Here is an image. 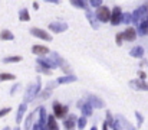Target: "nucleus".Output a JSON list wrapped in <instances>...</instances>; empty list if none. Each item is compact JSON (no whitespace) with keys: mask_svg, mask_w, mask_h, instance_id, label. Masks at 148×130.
<instances>
[{"mask_svg":"<svg viewBox=\"0 0 148 130\" xmlns=\"http://www.w3.org/2000/svg\"><path fill=\"white\" fill-rule=\"evenodd\" d=\"M130 87L135 91H148V83L147 81H141V80H131Z\"/></svg>","mask_w":148,"mask_h":130,"instance_id":"obj_15","label":"nucleus"},{"mask_svg":"<svg viewBox=\"0 0 148 130\" xmlns=\"http://www.w3.org/2000/svg\"><path fill=\"white\" fill-rule=\"evenodd\" d=\"M53 87V83H49L48 86H46V88H43V91H40V94L38 95V97H40L42 100H46V98H49L50 97V94H52V88Z\"/></svg>","mask_w":148,"mask_h":130,"instance_id":"obj_26","label":"nucleus"},{"mask_svg":"<svg viewBox=\"0 0 148 130\" xmlns=\"http://www.w3.org/2000/svg\"><path fill=\"white\" fill-rule=\"evenodd\" d=\"M38 116H39V119H38V126L40 127L42 130H46V123H48V114H46V108L45 107H38Z\"/></svg>","mask_w":148,"mask_h":130,"instance_id":"obj_10","label":"nucleus"},{"mask_svg":"<svg viewBox=\"0 0 148 130\" xmlns=\"http://www.w3.org/2000/svg\"><path fill=\"white\" fill-rule=\"evenodd\" d=\"M102 130H109V127L106 126V123H105V122L102 123Z\"/></svg>","mask_w":148,"mask_h":130,"instance_id":"obj_45","label":"nucleus"},{"mask_svg":"<svg viewBox=\"0 0 148 130\" xmlns=\"http://www.w3.org/2000/svg\"><path fill=\"white\" fill-rule=\"evenodd\" d=\"M19 88H20V84H19V83H16L14 86L12 87V90H10V92H9V94H10V95H14V94H16V91H17Z\"/></svg>","mask_w":148,"mask_h":130,"instance_id":"obj_40","label":"nucleus"},{"mask_svg":"<svg viewBox=\"0 0 148 130\" xmlns=\"http://www.w3.org/2000/svg\"><path fill=\"white\" fill-rule=\"evenodd\" d=\"M101 6H103V3L101 0H91L89 1V7H97V9H99Z\"/></svg>","mask_w":148,"mask_h":130,"instance_id":"obj_37","label":"nucleus"},{"mask_svg":"<svg viewBox=\"0 0 148 130\" xmlns=\"http://www.w3.org/2000/svg\"><path fill=\"white\" fill-rule=\"evenodd\" d=\"M40 91H42V80H40V77H38L35 84H30V86L27 87V90L25 92V97H23V103L27 104V103L33 101L40 94Z\"/></svg>","mask_w":148,"mask_h":130,"instance_id":"obj_1","label":"nucleus"},{"mask_svg":"<svg viewBox=\"0 0 148 130\" xmlns=\"http://www.w3.org/2000/svg\"><path fill=\"white\" fill-rule=\"evenodd\" d=\"M122 13H124V10H122L121 6H114V7L111 9V19H109V23H111L112 26L121 25V16H122Z\"/></svg>","mask_w":148,"mask_h":130,"instance_id":"obj_6","label":"nucleus"},{"mask_svg":"<svg viewBox=\"0 0 148 130\" xmlns=\"http://www.w3.org/2000/svg\"><path fill=\"white\" fill-rule=\"evenodd\" d=\"M49 31H52L53 33H62V32H65V31H68V23H65V22H60V20H56V22H52L49 23Z\"/></svg>","mask_w":148,"mask_h":130,"instance_id":"obj_9","label":"nucleus"},{"mask_svg":"<svg viewBox=\"0 0 148 130\" xmlns=\"http://www.w3.org/2000/svg\"><path fill=\"white\" fill-rule=\"evenodd\" d=\"M49 3H53V4H59V0H48Z\"/></svg>","mask_w":148,"mask_h":130,"instance_id":"obj_46","label":"nucleus"},{"mask_svg":"<svg viewBox=\"0 0 148 130\" xmlns=\"http://www.w3.org/2000/svg\"><path fill=\"white\" fill-rule=\"evenodd\" d=\"M32 130H42V129H40V127L38 126V123H35V124L32 126Z\"/></svg>","mask_w":148,"mask_h":130,"instance_id":"obj_44","label":"nucleus"},{"mask_svg":"<svg viewBox=\"0 0 148 130\" xmlns=\"http://www.w3.org/2000/svg\"><path fill=\"white\" fill-rule=\"evenodd\" d=\"M38 108L35 110V111H32V113H29V116L26 117V122H25V130H30V127L35 124V119H36V116H38Z\"/></svg>","mask_w":148,"mask_h":130,"instance_id":"obj_20","label":"nucleus"},{"mask_svg":"<svg viewBox=\"0 0 148 130\" xmlns=\"http://www.w3.org/2000/svg\"><path fill=\"white\" fill-rule=\"evenodd\" d=\"M137 35L138 36H147L148 35V19H145V20H143L138 26H137Z\"/></svg>","mask_w":148,"mask_h":130,"instance_id":"obj_22","label":"nucleus"},{"mask_svg":"<svg viewBox=\"0 0 148 130\" xmlns=\"http://www.w3.org/2000/svg\"><path fill=\"white\" fill-rule=\"evenodd\" d=\"M71 4L76 9H84V10L89 9V3L85 1V0H71Z\"/></svg>","mask_w":148,"mask_h":130,"instance_id":"obj_24","label":"nucleus"},{"mask_svg":"<svg viewBox=\"0 0 148 130\" xmlns=\"http://www.w3.org/2000/svg\"><path fill=\"white\" fill-rule=\"evenodd\" d=\"M95 17L99 23H108L111 19V7L108 6H101L95 12Z\"/></svg>","mask_w":148,"mask_h":130,"instance_id":"obj_4","label":"nucleus"},{"mask_svg":"<svg viewBox=\"0 0 148 130\" xmlns=\"http://www.w3.org/2000/svg\"><path fill=\"white\" fill-rule=\"evenodd\" d=\"M115 43L118 46H122V43H124V35H122V32H118L115 35Z\"/></svg>","mask_w":148,"mask_h":130,"instance_id":"obj_35","label":"nucleus"},{"mask_svg":"<svg viewBox=\"0 0 148 130\" xmlns=\"http://www.w3.org/2000/svg\"><path fill=\"white\" fill-rule=\"evenodd\" d=\"M147 65H148V61L143 58V59H141V62H140V67H147Z\"/></svg>","mask_w":148,"mask_h":130,"instance_id":"obj_42","label":"nucleus"},{"mask_svg":"<svg viewBox=\"0 0 148 130\" xmlns=\"http://www.w3.org/2000/svg\"><path fill=\"white\" fill-rule=\"evenodd\" d=\"M26 111H27V104H26V103H20L19 107H17V113H16V123H17V124L22 123V120H23Z\"/></svg>","mask_w":148,"mask_h":130,"instance_id":"obj_18","label":"nucleus"},{"mask_svg":"<svg viewBox=\"0 0 148 130\" xmlns=\"http://www.w3.org/2000/svg\"><path fill=\"white\" fill-rule=\"evenodd\" d=\"M138 77H140L138 80H141V81H145V80H147V72H144L143 70H140V71H138Z\"/></svg>","mask_w":148,"mask_h":130,"instance_id":"obj_39","label":"nucleus"},{"mask_svg":"<svg viewBox=\"0 0 148 130\" xmlns=\"http://www.w3.org/2000/svg\"><path fill=\"white\" fill-rule=\"evenodd\" d=\"M114 122H115V117L112 116V113H111V111H106V116H105V123H106V126L111 127Z\"/></svg>","mask_w":148,"mask_h":130,"instance_id":"obj_33","label":"nucleus"},{"mask_svg":"<svg viewBox=\"0 0 148 130\" xmlns=\"http://www.w3.org/2000/svg\"><path fill=\"white\" fill-rule=\"evenodd\" d=\"M46 130H48V129H46Z\"/></svg>","mask_w":148,"mask_h":130,"instance_id":"obj_51","label":"nucleus"},{"mask_svg":"<svg viewBox=\"0 0 148 130\" xmlns=\"http://www.w3.org/2000/svg\"><path fill=\"white\" fill-rule=\"evenodd\" d=\"M32 6H33V9H35V10H39V3H38V1H33V4H32Z\"/></svg>","mask_w":148,"mask_h":130,"instance_id":"obj_43","label":"nucleus"},{"mask_svg":"<svg viewBox=\"0 0 148 130\" xmlns=\"http://www.w3.org/2000/svg\"><path fill=\"white\" fill-rule=\"evenodd\" d=\"M91 130H98V127H97V126H92V127H91Z\"/></svg>","mask_w":148,"mask_h":130,"instance_id":"obj_47","label":"nucleus"},{"mask_svg":"<svg viewBox=\"0 0 148 130\" xmlns=\"http://www.w3.org/2000/svg\"><path fill=\"white\" fill-rule=\"evenodd\" d=\"M76 108H79V111L82 113V116L84 117H91L92 116V113H94V108L85 101V100H79L78 103H76Z\"/></svg>","mask_w":148,"mask_h":130,"instance_id":"obj_8","label":"nucleus"},{"mask_svg":"<svg viewBox=\"0 0 148 130\" xmlns=\"http://www.w3.org/2000/svg\"><path fill=\"white\" fill-rule=\"evenodd\" d=\"M135 119H137V129H140L143 124H144V116L140 113V111H135Z\"/></svg>","mask_w":148,"mask_h":130,"instance_id":"obj_34","label":"nucleus"},{"mask_svg":"<svg viewBox=\"0 0 148 130\" xmlns=\"http://www.w3.org/2000/svg\"><path fill=\"white\" fill-rule=\"evenodd\" d=\"M147 19H148V16H147Z\"/></svg>","mask_w":148,"mask_h":130,"instance_id":"obj_50","label":"nucleus"},{"mask_svg":"<svg viewBox=\"0 0 148 130\" xmlns=\"http://www.w3.org/2000/svg\"><path fill=\"white\" fill-rule=\"evenodd\" d=\"M115 120L119 123V126H121V129L122 130H138L134 124H131V123H130L122 114H116V116H115Z\"/></svg>","mask_w":148,"mask_h":130,"instance_id":"obj_13","label":"nucleus"},{"mask_svg":"<svg viewBox=\"0 0 148 130\" xmlns=\"http://www.w3.org/2000/svg\"><path fill=\"white\" fill-rule=\"evenodd\" d=\"M3 130H12V129H10V127H4Z\"/></svg>","mask_w":148,"mask_h":130,"instance_id":"obj_49","label":"nucleus"},{"mask_svg":"<svg viewBox=\"0 0 148 130\" xmlns=\"http://www.w3.org/2000/svg\"><path fill=\"white\" fill-rule=\"evenodd\" d=\"M121 23H124V25L130 26V25L132 23V15H131L130 12H124V13H122V16H121Z\"/></svg>","mask_w":148,"mask_h":130,"instance_id":"obj_29","label":"nucleus"},{"mask_svg":"<svg viewBox=\"0 0 148 130\" xmlns=\"http://www.w3.org/2000/svg\"><path fill=\"white\" fill-rule=\"evenodd\" d=\"M36 71L39 72V74H45V75H52V71L50 70H46V68H42V67H36Z\"/></svg>","mask_w":148,"mask_h":130,"instance_id":"obj_36","label":"nucleus"},{"mask_svg":"<svg viewBox=\"0 0 148 130\" xmlns=\"http://www.w3.org/2000/svg\"><path fill=\"white\" fill-rule=\"evenodd\" d=\"M23 58L20 55H13V56H6L3 58V64H14V62H20Z\"/></svg>","mask_w":148,"mask_h":130,"instance_id":"obj_30","label":"nucleus"},{"mask_svg":"<svg viewBox=\"0 0 148 130\" xmlns=\"http://www.w3.org/2000/svg\"><path fill=\"white\" fill-rule=\"evenodd\" d=\"M144 54H145V49H144L143 46H140V45L134 46V48L130 51V55H131L132 58H137V59H143V58H144Z\"/></svg>","mask_w":148,"mask_h":130,"instance_id":"obj_19","label":"nucleus"},{"mask_svg":"<svg viewBox=\"0 0 148 130\" xmlns=\"http://www.w3.org/2000/svg\"><path fill=\"white\" fill-rule=\"evenodd\" d=\"M29 31H30V35H32V36L39 38V39H42V41L50 42V41L53 39V38H52V35H50L48 31H43V29H40V28H38V26H32Z\"/></svg>","mask_w":148,"mask_h":130,"instance_id":"obj_5","label":"nucleus"},{"mask_svg":"<svg viewBox=\"0 0 148 130\" xmlns=\"http://www.w3.org/2000/svg\"><path fill=\"white\" fill-rule=\"evenodd\" d=\"M76 80H78V77L73 75V74H71V75H63V77H59V78L56 80V84H59V86H62V84H71V83H75Z\"/></svg>","mask_w":148,"mask_h":130,"instance_id":"obj_21","label":"nucleus"},{"mask_svg":"<svg viewBox=\"0 0 148 130\" xmlns=\"http://www.w3.org/2000/svg\"><path fill=\"white\" fill-rule=\"evenodd\" d=\"M109 129H112V130H122V129H121V126H119V123H118L116 120L112 123V126H111Z\"/></svg>","mask_w":148,"mask_h":130,"instance_id":"obj_41","label":"nucleus"},{"mask_svg":"<svg viewBox=\"0 0 148 130\" xmlns=\"http://www.w3.org/2000/svg\"><path fill=\"white\" fill-rule=\"evenodd\" d=\"M10 111H12V107H4V108H1V110H0V119L4 117V116H7Z\"/></svg>","mask_w":148,"mask_h":130,"instance_id":"obj_38","label":"nucleus"},{"mask_svg":"<svg viewBox=\"0 0 148 130\" xmlns=\"http://www.w3.org/2000/svg\"><path fill=\"white\" fill-rule=\"evenodd\" d=\"M85 16H86V19H88V22H89V25L92 26V29H98L99 28V22L97 20V17H95V12H92L91 10V7L88 9V10H85Z\"/></svg>","mask_w":148,"mask_h":130,"instance_id":"obj_17","label":"nucleus"},{"mask_svg":"<svg viewBox=\"0 0 148 130\" xmlns=\"http://www.w3.org/2000/svg\"><path fill=\"white\" fill-rule=\"evenodd\" d=\"M16 75L12 72H0V81H14Z\"/></svg>","mask_w":148,"mask_h":130,"instance_id":"obj_31","label":"nucleus"},{"mask_svg":"<svg viewBox=\"0 0 148 130\" xmlns=\"http://www.w3.org/2000/svg\"><path fill=\"white\" fill-rule=\"evenodd\" d=\"M49 58L55 62V64H56V65H58V68H62V67L66 64V62H65V59H63L58 52H52V54H49Z\"/></svg>","mask_w":148,"mask_h":130,"instance_id":"obj_23","label":"nucleus"},{"mask_svg":"<svg viewBox=\"0 0 148 130\" xmlns=\"http://www.w3.org/2000/svg\"><path fill=\"white\" fill-rule=\"evenodd\" d=\"M85 101H86L92 108H103V107H105V101H103L101 97L95 95V94H88L86 98H85Z\"/></svg>","mask_w":148,"mask_h":130,"instance_id":"obj_7","label":"nucleus"},{"mask_svg":"<svg viewBox=\"0 0 148 130\" xmlns=\"http://www.w3.org/2000/svg\"><path fill=\"white\" fill-rule=\"evenodd\" d=\"M32 54H35L38 58H45L50 54V49L48 46H43V45H33L32 46Z\"/></svg>","mask_w":148,"mask_h":130,"instance_id":"obj_11","label":"nucleus"},{"mask_svg":"<svg viewBox=\"0 0 148 130\" xmlns=\"http://www.w3.org/2000/svg\"><path fill=\"white\" fill-rule=\"evenodd\" d=\"M46 129H48V130H59V124H58L56 119L53 117V114L48 116V123H46Z\"/></svg>","mask_w":148,"mask_h":130,"instance_id":"obj_25","label":"nucleus"},{"mask_svg":"<svg viewBox=\"0 0 148 130\" xmlns=\"http://www.w3.org/2000/svg\"><path fill=\"white\" fill-rule=\"evenodd\" d=\"M86 123H88V119H86V117H84V116L78 117V122H76V127H78V130H84L86 127Z\"/></svg>","mask_w":148,"mask_h":130,"instance_id":"obj_32","label":"nucleus"},{"mask_svg":"<svg viewBox=\"0 0 148 130\" xmlns=\"http://www.w3.org/2000/svg\"><path fill=\"white\" fill-rule=\"evenodd\" d=\"M13 130H20V127H19V126H17V127H14V129Z\"/></svg>","mask_w":148,"mask_h":130,"instance_id":"obj_48","label":"nucleus"},{"mask_svg":"<svg viewBox=\"0 0 148 130\" xmlns=\"http://www.w3.org/2000/svg\"><path fill=\"white\" fill-rule=\"evenodd\" d=\"M122 35H124V41H127V42H134L135 39H137V31H135V28H132V26H128L124 32H122Z\"/></svg>","mask_w":148,"mask_h":130,"instance_id":"obj_16","label":"nucleus"},{"mask_svg":"<svg viewBox=\"0 0 148 130\" xmlns=\"http://www.w3.org/2000/svg\"><path fill=\"white\" fill-rule=\"evenodd\" d=\"M36 62H38V65L39 67H42V68H46V70H50V71H53V70H56L58 68V65L50 59L49 56H45V58H38L36 59Z\"/></svg>","mask_w":148,"mask_h":130,"instance_id":"obj_12","label":"nucleus"},{"mask_svg":"<svg viewBox=\"0 0 148 130\" xmlns=\"http://www.w3.org/2000/svg\"><path fill=\"white\" fill-rule=\"evenodd\" d=\"M13 39H14V35L9 29H3L0 32V41H13Z\"/></svg>","mask_w":148,"mask_h":130,"instance_id":"obj_28","label":"nucleus"},{"mask_svg":"<svg viewBox=\"0 0 148 130\" xmlns=\"http://www.w3.org/2000/svg\"><path fill=\"white\" fill-rule=\"evenodd\" d=\"M131 15H132V23L138 26L143 20H145V19H147V16H148V3L147 4L140 6V7H137Z\"/></svg>","mask_w":148,"mask_h":130,"instance_id":"obj_3","label":"nucleus"},{"mask_svg":"<svg viewBox=\"0 0 148 130\" xmlns=\"http://www.w3.org/2000/svg\"><path fill=\"white\" fill-rule=\"evenodd\" d=\"M19 20L20 22H29L30 20V15H29V10L26 7L19 10Z\"/></svg>","mask_w":148,"mask_h":130,"instance_id":"obj_27","label":"nucleus"},{"mask_svg":"<svg viewBox=\"0 0 148 130\" xmlns=\"http://www.w3.org/2000/svg\"><path fill=\"white\" fill-rule=\"evenodd\" d=\"M52 110H53V117L58 120H65L69 116V106L62 104L59 101H53L52 103Z\"/></svg>","mask_w":148,"mask_h":130,"instance_id":"obj_2","label":"nucleus"},{"mask_svg":"<svg viewBox=\"0 0 148 130\" xmlns=\"http://www.w3.org/2000/svg\"><path fill=\"white\" fill-rule=\"evenodd\" d=\"M76 122H78V116L69 114L63 120V127H65V130H75L76 129Z\"/></svg>","mask_w":148,"mask_h":130,"instance_id":"obj_14","label":"nucleus"}]
</instances>
